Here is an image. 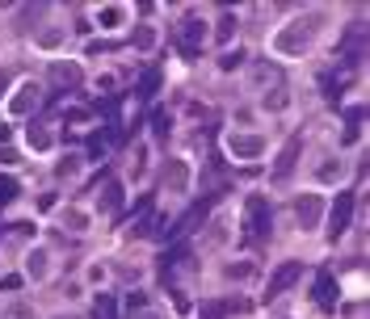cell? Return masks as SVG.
Returning <instances> with one entry per match:
<instances>
[{"instance_id": "32", "label": "cell", "mask_w": 370, "mask_h": 319, "mask_svg": "<svg viewBox=\"0 0 370 319\" xmlns=\"http://www.w3.org/2000/svg\"><path fill=\"white\" fill-rule=\"evenodd\" d=\"M5 84H9V76H5V72H0V97H5Z\"/></svg>"}, {"instance_id": "30", "label": "cell", "mask_w": 370, "mask_h": 319, "mask_svg": "<svg viewBox=\"0 0 370 319\" xmlns=\"http://www.w3.org/2000/svg\"><path fill=\"white\" fill-rule=\"evenodd\" d=\"M68 223H72L76 231H84V227H89V219H84V215H68Z\"/></svg>"}, {"instance_id": "17", "label": "cell", "mask_w": 370, "mask_h": 319, "mask_svg": "<svg viewBox=\"0 0 370 319\" xmlns=\"http://www.w3.org/2000/svg\"><path fill=\"white\" fill-rule=\"evenodd\" d=\"M26 135H30V143H34L38 151H42V147H50V130H46L42 122H30V126H26Z\"/></svg>"}, {"instance_id": "23", "label": "cell", "mask_w": 370, "mask_h": 319, "mask_svg": "<svg viewBox=\"0 0 370 319\" xmlns=\"http://www.w3.org/2000/svg\"><path fill=\"white\" fill-rule=\"evenodd\" d=\"M30 273H34V278H42V273H46V252H42V248H38V252H30Z\"/></svg>"}, {"instance_id": "33", "label": "cell", "mask_w": 370, "mask_h": 319, "mask_svg": "<svg viewBox=\"0 0 370 319\" xmlns=\"http://www.w3.org/2000/svg\"><path fill=\"white\" fill-rule=\"evenodd\" d=\"M55 319H80V315H55Z\"/></svg>"}, {"instance_id": "3", "label": "cell", "mask_w": 370, "mask_h": 319, "mask_svg": "<svg viewBox=\"0 0 370 319\" xmlns=\"http://www.w3.org/2000/svg\"><path fill=\"white\" fill-rule=\"evenodd\" d=\"M295 219H299V227H303V231L320 227V219H324V202L315 197V193H303V197L295 202Z\"/></svg>"}, {"instance_id": "13", "label": "cell", "mask_w": 370, "mask_h": 319, "mask_svg": "<svg viewBox=\"0 0 370 319\" xmlns=\"http://www.w3.org/2000/svg\"><path fill=\"white\" fill-rule=\"evenodd\" d=\"M114 139H118V130H114V126H110V130H97V135L89 139V155H93V160H101L105 151L114 147Z\"/></svg>"}, {"instance_id": "26", "label": "cell", "mask_w": 370, "mask_h": 319, "mask_svg": "<svg viewBox=\"0 0 370 319\" xmlns=\"http://www.w3.org/2000/svg\"><path fill=\"white\" fill-rule=\"evenodd\" d=\"M13 193H17V185H13V181H0V206L13 202Z\"/></svg>"}, {"instance_id": "21", "label": "cell", "mask_w": 370, "mask_h": 319, "mask_svg": "<svg viewBox=\"0 0 370 319\" xmlns=\"http://www.w3.org/2000/svg\"><path fill=\"white\" fill-rule=\"evenodd\" d=\"M151 126H156V139H160V143L169 139V114H165V110H156V114H151Z\"/></svg>"}, {"instance_id": "7", "label": "cell", "mask_w": 370, "mask_h": 319, "mask_svg": "<svg viewBox=\"0 0 370 319\" xmlns=\"http://www.w3.org/2000/svg\"><path fill=\"white\" fill-rule=\"evenodd\" d=\"M101 193H97V206H101V215H122V181L114 177H101Z\"/></svg>"}, {"instance_id": "5", "label": "cell", "mask_w": 370, "mask_h": 319, "mask_svg": "<svg viewBox=\"0 0 370 319\" xmlns=\"http://www.w3.org/2000/svg\"><path fill=\"white\" fill-rule=\"evenodd\" d=\"M202 38H206V21H202V17H185V26H181V55H185V59L198 55Z\"/></svg>"}, {"instance_id": "8", "label": "cell", "mask_w": 370, "mask_h": 319, "mask_svg": "<svg viewBox=\"0 0 370 319\" xmlns=\"http://www.w3.org/2000/svg\"><path fill=\"white\" fill-rule=\"evenodd\" d=\"M299 151H303V139L295 135L282 151H278V160H274V181H286L290 173H295V164H299Z\"/></svg>"}, {"instance_id": "29", "label": "cell", "mask_w": 370, "mask_h": 319, "mask_svg": "<svg viewBox=\"0 0 370 319\" xmlns=\"http://www.w3.org/2000/svg\"><path fill=\"white\" fill-rule=\"evenodd\" d=\"M0 286H5V290H17V286H21V273H9L5 282H0Z\"/></svg>"}, {"instance_id": "2", "label": "cell", "mask_w": 370, "mask_h": 319, "mask_svg": "<svg viewBox=\"0 0 370 319\" xmlns=\"http://www.w3.org/2000/svg\"><path fill=\"white\" fill-rule=\"evenodd\" d=\"M270 235V206L261 193L248 197V240H266Z\"/></svg>"}, {"instance_id": "1", "label": "cell", "mask_w": 370, "mask_h": 319, "mask_svg": "<svg viewBox=\"0 0 370 319\" xmlns=\"http://www.w3.org/2000/svg\"><path fill=\"white\" fill-rule=\"evenodd\" d=\"M315 34H320V17H295L286 30H278V38H274V46L282 50V55H303V50L315 42Z\"/></svg>"}, {"instance_id": "22", "label": "cell", "mask_w": 370, "mask_h": 319, "mask_svg": "<svg viewBox=\"0 0 370 319\" xmlns=\"http://www.w3.org/2000/svg\"><path fill=\"white\" fill-rule=\"evenodd\" d=\"M156 88H160V72H147V76H143V84H139V97H151Z\"/></svg>"}, {"instance_id": "27", "label": "cell", "mask_w": 370, "mask_h": 319, "mask_svg": "<svg viewBox=\"0 0 370 319\" xmlns=\"http://www.w3.org/2000/svg\"><path fill=\"white\" fill-rule=\"evenodd\" d=\"M17 160H21V155H17L13 147H0V164H17Z\"/></svg>"}, {"instance_id": "9", "label": "cell", "mask_w": 370, "mask_h": 319, "mask_svg": "<svg viewBox=\"0 0 370 319\" xmlns=\"http://www.w3.org/2000/svg\"><path fill=\"white\" fill-rule=\"evenodd\" d=\"M299 278H303V264H295V260H286V264H282V269H278V273L270 278V286H266V294H270V298H278V294H286V290H290V286H295Z\"/></svg>"}, {"instance_id": "25", "label": "cell", "mask_w": 370, "mask_h": 319, "mask_svg": "<svg viewBox=\"0 0 370 319\" xmlns=\"http://www.w3.org/2000/svg\"><path fill=\"white\" fill-rule=\"evenodd\" d=\"M286 101H290V97H286V88H278V93H270V97H266V105H270V110H282Z\"/></svg>"}, {"instance_id": "12", "label": "cell", "mask_w": 370, "mask_h": 319, "mask_svg": "<svg viewBox=\"0 0 370 319\" xmlns=\"http://www.w3.org/2000/svg\"><path fill=\"white\" fill-rule=\"evenodd\" d=\"M38 97H42V93H38V84H26V88H21V93L13 97V105H9V114H30L34 105H38Z\"/></svg>"}, {"instance_id": "19", "label": "cell", "mask_w": 370, "mask_h": 319, "mask_svg": "<svg viewBox=\"0 0 370 319\" xmlns=\"http://www.w3.org/2000/svg\"><path fill=\"white\" fill-rule=\"evenodd\" d=\"M151 42H156V34H151L147 26H139V30L131 34V46H135V50H151Z\"/></svg>"}, {"instance_id": "28", "label": "cell", "mask_w": 370, "mask_h": 319, "mask_svg": "<svg viewBox=\"0 0 370 319\" xmlns=\"http://www.w3.org/2000/svg\"><path fill=\"white\" fill-rule=\"evenodd\" d=\"M228 273H232V278H248V273H252V264H232Z\"/></svg>"}, {"instance_id": "14", "label": "cell", "mask_w": 370, "mask_h": 319, "mask_svg": "<svg viewBox=\"0 0 370 319\" xmlns=\"http://www.w3.org/2000/svg\"><path fill=\"white\" fill-rule=\"evenodd\" d=\"M93 319H118V307H114L110 294H97L93 298Z\"/></svg>"}, {"instance_id": "15", "label": "cell", "mask_w": 370, "mask_h": 319, "mask_svg": "<svg viewBox=\"0 0 370 319\" xmlns=\"http://www.w3.org/2000/svg\"><path fill=\"white\" fill-rule=\"evenodd\" d=\"M345 55H349V64L362 59V26H353V30L345 34Z\"/></svg>"}, {"instance_id": "18", "label": "cell", "mask_w": 370, "mask_h": 319, "mask_svg": "<svg viewBox=\"0 0 370 319\" xmlns=\"http://www.w3.org/2000/svg\"><path fill=\"white\" fill-rule=\"evenodd\" d=\"M232 34H236V13H223L219 30H215V42H232Z\"/></svg>"}, {"instance_id": "10", "label": "cell", "mask_w": 370, "mask_h": 319, "mask_svg": "<svg viewBox=\"0 0 370 319\" xmlns=\"http://www.w3.org/2000/svg\"><path fill=\"white\" fill-rule=\"evenodd\" d=\"M315 302H320L324 311H333L337 307V282H333V273H320V278H315Z\"/></svg>"}, {"instance_id": "6", "label": "cell", "mask_w": 370, "mask_h": 319, "mask_svg": "<svg viewBox=\"0 0 370 319\" xmlns=\"http://www.w3.org/2000/svg\"><path fill=\"white\" fill-rule=\"evenodd\" d=\"M228 151H232L236 160H257L261 151H266V139H261V135H240V130H236V135L228 139Z\"/></svg>"}, {"instance_id": "31", "label": "cell", "mask_w": 370, "mask_h": 319, "mask_svg": "<svg viewBox=\"0 0 370 319\" xmlns=\"http://www.w3.org/2000/svg\"><path fill=\"white\" fill-rule=\"evenodd\" d=\"M131 319H160V315H151V311H147V307H143V311H135V315H131Z\"/></svg>"}, {"instance_id": "24", "label": "cell", "mask_w": 370, "mask_h": 319, "mask_svg": "<svg viewBox=\"0 0 370 319\" xmlns=\"http://www.w3.org/2000/svg\"><path fill=\"white\" fill-rule=\"evenodd\" d=\"M0 319H34V311H30L26 302H17V307H9L5 315H0Z\"/></svg>"}, {"instance_id": "11", "label": "cell", "mask_w": 370, "mask_h": 319, "mask_svg": "<svg viewBox=\"0 0 370 319\" xmlns=\"http://www.w3.org/2000/svg\"><path fill=\"white\" fill-rule=\"evenodd\" d=\"M50 80H55V88H76L84 76L76 64H50Z\"/></svg>"}, {"instance_id": "4", "label": "cell", "mask_w": 370, "mask_h": 319, "mask_svg": "<svg viewBox=\"0 0 370 319\" xmlns=\"http://www.w3.org/2000/svg\"><path fill=\"white\" fill-rule=\"evenodd\" d=\"M349 219H353V193H341L333 202V215H329V235L341 240V231L349 227Z\"/></svg>"}, {"instance_id": "16", "label": "cell", "mask_w": 370, "mask_h": 319, "mask_svg": "<svg viewBox=\"0 0 370 319\" xmlns=\"http://www.w3.org/2000/svg\"><path fill=\"white\" fill-rule=\"evenodd\" d=\"M97 26H105V30L122 26V9H118V5H105V9H97Z\"/></svg>"}, {"instance_id": "20", "label": "cell", "mask_w": 370, "mask_h": 319, "mask_svg": "<svg viewBox=\"0 0 370 319\" xmlns=\"http://www.w3.org/2000/svg\"><path fill=\"white\" fill-rule=\"evenodd\" d=\"M165 177H169L173 189H181V185H185V164H181V160H173V164L165 168Z\"/></svg>"}]
</instances>
